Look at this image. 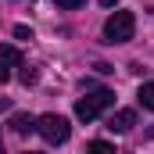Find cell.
<instances>
[{
    "instance_id": "5bb4252c",
    "label": "cell",
    "mask_w": 154,
    "mask_h": 154,
    "mask_svg": "<svg viewBox=\"0 0 154 154\" xmlns=\"http://www.w3.org/2000/svg\"><path fill=\"white\" fill-rule=\"evenodd\" d=\"M100 7H118V0H100Z\"/></svg>"
},
{
    "instance_id": "52a82bcc",
    "label": "cell",
    "mask_w": 154,
    "mask_h": 154,
    "mask_svg": "<svg viewBox=\"0 0 154 154\" xmlns=\"http://www.w3.org/2000/svg\"><path fill=\"white\" fill-rule=\"evenodd\" d=\"M0 65H22V50L11 43H0Z\"/></svg>"
},
{
    "instance_id": "30bf717a",
    "label": "cell",
    "mask_w": 154,
    "mask_h": 154,
    "mask_svg": "<svg viewBox=\"0 0 154 154\" xmlns=\"http://www.w3.org/2000/svg\"><path fill=\"white\" fill-rule=\"evenodd\" d=\"M18 79H22V82H25V86H32V82H36V68H22V72H18Z\"/></svg>"
},
{
    "instance_id": "3957f363",
    "label": "cell",
    "mask_w": 154,
    "mask_h": 154,
    "mask_svg": "<svg viewBox=\"0 0 154 154\" xmlns=\"http://www.w3.org/2000/svg\"><path fill=\"white\" fill-rule=\"evenodd\" d=\"M133 125H136V111H133V108H122V111L111 115V125H108V129H111V133H129Z\"/></svg>"
},
{
    "instance_id": "9a60e30c",
    "label": "cell",
    "mask_w": 154,
    "mask_h": 154,
    "mask_svg": "<svg viewBox=\"0 0 154 154\" xmlns=\"http://www.w3.org/2000/svg\"><path fill=\"white\" fill-rule=\"evenodd\" d=\"M0 108H11V100H7V97H0Z\"/></svg>"
},
{
    "instance_id": "ba28073f",
    "label": "cell",
    "mask_w": 154,
    "mask_h": 154,
    "mask_svg": "<svg viewBox=\"0 0 154 154\" xmlns=\"http://www.w3.org/2000/svg\"><path fill=\"white\" fill-rule=\"evenodd\" d=\"M136 97H140V104H143V108H147V111H154V82H143V86H140V93H136Z\"/></svg>"
},
{
    "instance_id": "8fae6325",
    "label": "cell",
    "mask_w": 154,
    "mask_h": 154,
    "mask_svg": "<svg viewBox=\"0 0 154 154\" xmlns=\"http://www.w3.org/2000/svg\"><path fill=\"white\" fill-rule=\"evenodd\" d=\"M54 4H57V7H65V11H75V7L86 4V0H54Z\"/></svg>"
},
{
    "instance_id": "9c48e42d",
    "label": "cell",
    "mask_w": 154,
    "mask_h": 154,
    "mask_svg": "<svg viewBox=\"0 0 154 154\" xmlns=\"http://www.w3.org/2000/svg\"><path fill=\"white\" fill-rule=\"evenodd\" d=\"M86 154H115V147H111L108 140H93V143L86 147Z\"/></svg>"
},
{
    "instance_id": "6da1fadb",
    "label": "cell",
    "mask_w": 154,
    "mask_h": 154,
    "mask_svg": "<svg viewBox=\"0 0 154 154\" xmlns=\"http://www.w3.org/2000/svg\"><path fill=\"white\" fill-rule=\"evenodd\" d=\"M133 32H136L133 11H115V14L104 22V39H108V43H129Z\"/></svg>"
},
{
    "instance_id": "7a4b0ae2",
    "label": "cell",
    "mask_w": 154,
    "mask_h": 154,
    "mask_svg": "<svg viewBox=\"0 0 154 154\" xmlns=\"http://www.w3.org/2000/svg\"><path fill=\"white\" fill-rule=\"evenodd\" d=\"M36 129H39V136L47 140V143H65L68 140V133H72V125H68V118L65 115H39L36 118Z\"/></svg>"
},
{
    "instance_id": "8992f818",
    "label": "cell",
    "mask_w": 154,
    "mask_h": 154,
    "mask_svg": "<svg viewBox=\"0 0 154 154\" xmlns=\"http://www.w3.org/2000/svg\"><path fill=\"white\" fill-rule=\"evenodd\" d=\"M86 97H90V100H93V104H97L100 111H108V108L115 104V93H111V90H90Z\"/></svg>"
},
{
    "instance_id": "7c38bea8",
    "label": "cell",
    "mask_w": 154,
    "mask_h": 154,
    "mask_svg": "<svg viewBox=\"0 0 154 154\" xmlns=\"http://www.w3.org/2000/svg\"><path fill=\"white\" fill-rule=\"evenodd\" d=\"M14 36L18 39H32V29L29 25H14Z\"/></svg>"
},
{
    "instance_id": "4fadbf2b",
    "label": "cell",
    "mask_w": 154,
    "mask_h": 154,
    "mask_svg": "<svg viewBox=\"0 0 154 154\" xmlns=\"http://www.w3.org/2000/svg\"><path fill=\"white\" fill-rule=\"evenodd\" d=\"M7 79H11V72H7V68H4V65H0V86H4V82H7Z\"/></svg>"
},
{
    "instance_id": "277c9868",
    "label": "cell",
    "mask_w": 154,
    "mask_h": 154,
    "mask_svg": "<svg viewBox=\"0 0 154 154\" xmlns=\"http://www.w3.org/2000/svg\"><path fill=\"white\" fill-rule=\"evenodd\" d=\"M97 115H100V108H97L90 97H79V100H75V118H79V122H93Z\"/></svg>"
},
{
    "instance_id": "e0dca14e",
    "label": "cell",
    "mask_w": 154,
    "mask_h": 154,
    "mask_svg": "<svg viewBox=\"0 0 154 154\" xmlns=\"http://www.w3.org/2000/svg\"><path fill=\"white\" fill-rule=\"evenodd\" d=\"M25 154H32V151H25Z\"/></svg>"
},
{
    "instance_id": "5b68a950",
    "label": "cell",
    "mask_w": 154,
    "mask_h": 154,
    "mask_svg": "<svg viewBox=\"0 0 154 154\" xmlns=\"http://www.w3.org/2000/svg\"><path fill=\"white\" fill-rule=\"evenodd\" d=\"M11 129L25 136V133H32V129H36V118H32V115H22V111H14V115H11Z\"/></svg>"
},
{
    "instance_id": "2e32d148",
    "label": "cell",
    "mask_w": 154,
    "mask_h": 154,
    "mask_svg": "<svg viewBox=\"0 0 154 154\" xmlns=\"http://www.w3.org/2000/svg\"><path fill=\"white\" fill-rule=\"evenodd\" d=\"M0 154H4V140H0Z\"/></svg>"
}]
</instances>
